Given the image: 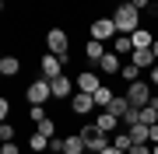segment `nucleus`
I'll return each mask as SVG.
<instances>
[{
	"label": "nucleus",
	"instance_id": "f257e3e1",
	"mask_svg": "<svg viewBox=\"0 0 158 154\" xmlns=\"http://www.w3.org/2000/svg\"><path fill=\"white\" fill-rule=\"evenodd\" d=\"M113 21H116V32H119V35H134L137 28H141V11L130 4V0H119Z\"/></svg>",
	"mask_w": 158,
	"mask_h": 154
},
{
	"label": "nucleus",
	"instance_id": "f03ea898",
	"mask_svg": "<svg viewBox=\"0 0 158 154\" xmlns=\"http://www.w3.org/2000/svg\"><path fill=\"white\" fill-rule=\"evenodd\" d=\"M25 98H28V105H46L53 98V88H49V77H35L28 84V91H25Z\"/></svg>",
	"mask_w": 158,
	"mask_h": 154
},
{
	"label": "nucleus",
	"instance_id": "7ed1b4c3",
	"mask_svg": "<svg viewBox=\"0 0 158 154\" xmlns=\"http://www.w3.org/2000/svg\"><path fill=\"white\" fill-rule=\"evenodd\" d=\"M77 133L85 137V144H88V151H91V154H102L109 144H113L106 133H102V130H95V123H91V126H85V130H77Z\"/></svg>",
	"mask_w": 158,
	"mask_h": 154
},
{
	"label": "nucleus",
	"instance_id": "20e7f679",
	"mask_svg": "<svg viewBox=\"0 0 158 154\" xmlns=\"http://www.w3.org/2000/svg\"><path fill=\"white\" fill-rule=\"evenodd\" d=\"M67 46H70V39H67V32H63V28H49V32H46V49H49V53L70 60V56H67Z\"/></svg>",
	"mask_w": 158,
	"mask_h": 154
},
{
	"label": "nucleus",
	"instance_id": "39448f33",
	"mask_svg": "<svg viewBox=\"0 0 158 154\" xmlns=\"http://www.w3.org/2000/svg\"><path fill=\"white\" fill-rule=\"evenodd\" d=\"M151 81H134V84H127V98H130V105H137V109H144L148 102H151Z\"/></svg>",
	"mask_w": 158,
	"mask_h": 154
},
{
	"label": "nucleus",
	"instance_id": "423d86ee",
	"mask_svg": "<svg viewBox=\"0 0 158 154\" xmlns=\"http://www.w3.org/2000/svg\"><path fill=\"white\" fill-rule=\"evenodd\" d=\"M63 67H67V60L56 56V53H46V56L39 60V74H42V77H49V81H53V77H60V74H63Z\"/></svg>",
	"mask_w": 158,
	"mask_h": 154
},
{
	"label": "nucleus",
	"instance_id": "0eeeda50",
	"mask_svg": "<svg viewBox=\"0 0 158 154\" xmlns=\"http://www.w3.org/2000/svg\"><path fill=\"white\" fill-rule=\"evenodd\" d=\"M113 35H119L113 18H95V21H91V39H98V42H109Z\"/></svg>",
	"mask_w": 158,
	"mask_h": 154
},
{
	"label": "nucleus",
	"instance_id": "6e6552de",
	"mask_svg": "<svg viewBox=\"0 0 158 154\" xmlns=\"http://www.w3.org/2000/svg\"><path fill=\"white\" fill-rule=\"evenodd\" d=\"M98 70H102V74H106V77H113V74H119V70H123V56L109 49L106 56H102V63H98Z\"/></svg>",
	"mask_w": 158,
	"mask_h": 154
},
{
	"label": "nucleus",
	"instance_id": "1a4fd4ad",
	"mask_svg": "<svg viewBox=\"0 0 158 154\" xmlns=\"http://www.w3.org/2000/svg\"><path fill=\"white\" fill-rule=\"evenodd\" d=\"M70 109H74V112H77V116H88L91 109H98V105H95V98H91L88 91H77V95L70 98Z\"/></svg>",
	"mask_w": 158,
	"mask_h": 154
},
{
	"label": "nucleus",
	"instance_id": "9d476101",
	"mask_svg": "<svg viewBox=\"0 0 158 154\" xmlns=\"http://www.w3.org/2000/svg\"><path fill=\"white\" fill-rule=\"evenodd\" d=\"M95 130H102V133H113V130H119V116H113V112H102L95 116Z\"/></svg>",
	"mask_w": 158,
	"mask_h": 154
},
{
	"label": "nucleus",
	"instance_id": "9b49d317",
	"mask_svg": "<svg viewBox=\"0 0 158 154\" xmlns=\"http://www.w3.org/2000/svg\"><path fill=\"white\" fill-rule=\"evenodd\" d=\"M130 63H137L141 70H151L158 60H155V53H151V49H134V53H130Z\"/></svg>",
	"mask_w": 158,
	"mask_h": 154
},
{
	"label": "nucleus",
	"instance_id": "f8f14e48",
	"mask_svg": "<svg viewBox=\"0 0 158 154\" xmlns=\"http://www.w3.org/2000/svg\"><path fill=\"white\" fill-rule=\"evenodd\" d=\"M77 88H81V91H88V95H95L98 88H102V77L91 74V70H88V74H77Z\"/></svg>",
	"mask_w": 158,
	"mask_h": 154
},
{
	"label": "nucleus",
	"instance_id": "ddd939ff",
	"mask_svg": "<svg viewBox=\"0 0 158 154\" xmlns=\"http://www.w3.org/2000/svg\"><path fill=\"white\" fill-rule=\"evenodd\" d=\"M49 88H53V98H70V77H53L49 81Z\"/></svg>",
	"mask_w": 158,
	"mask_h": 154
},
{
	"label": "nucleus",
	"instance_id": "4468645a",
	"mask_svg": "<svg viewBox=\"0 0 158 154\" xmlns=\"http://www.w3.org/2000/svg\"><path fill=\"white\" fill-rule=\"evenodd\" d=\"M106 53H109V49L102 46L98 39H88V46H85V56H88L91 63H102V56H106Z\"/></svg>",
	"mask_w": 158,
	"mask_h": 154
},
{
	"label": "nucleus",
	"instance_id": "2eb2a0df",
	"mask_svg": "<svg viewBox=\"0 0 158 154\" xmlns=\"http://www.w3.org/2000/svg\"><path fill=\"white\" fill-rule=\"evenodd\" d=\"M130 39H134V49H151V46H155V35L148 32V28H137Z\"/></svg>",
	"mask_w": 158,
	"mask_h": 154
},
{
	"label": "nucleus",
	"instance_id": "dca6fc26",
	"mask_svg": "<svg viewBox=\"0 0 158 154\" xmlns=\"http://www.w3.org/2000/svg\"><path fill=\"white\" fill-rule=\"evenodd\" d=\"M18 70H21V60H18V56H4V60H0V74H4V77H14Z\"/></svg>",
	"mask_w": 158,
	"mask_h": 154
},
{
	"label": "nucleus",
	"instance_id": "f3484780",
	"mask_svg": "<svg viewBox=\"0 0 158 154\" xmlns=\"http://www.w3.org/2000/svg\"><path fill=\"white\" fill-rule=\"evenodd\" d=\"M113 53H119V56H130V53H134V39H130V35H116Z\"/></svg>",
	"mask_w": 158,
	"mask_h": 154
},
{
	"label": "nucleus",
	"instance_id": "a211bd4d",
	"mask_svg": "<svg viewBox=\"0 0 158 154\" xmlns=\"http://www.w3.org/2000/svg\"><path fill=\"white\" fill-rule=\"evenodd\" d=\"M127 109H130V98H127V95H116L113 102H109L106 112H113V116H119V119H123V112H127Z\"/></svg>",
	"mask_w": 158,
	"mask_h": 154
},
{
	"label": "nucleus",
	"instance_id": "6ab92c4d",
	"mask_svg": "<svg viewBox=\"0 0 158 154\" xmlns=\"http://www.w3.org/2000/svg\"><path fill=\"white\" fill-rule=\"evenodd\" d=\"M91 98H95V105H98V109H109V102L116 98V91H113V88H106V84H102V88H98V91L91 95Z\"/></svg>",
	"mask_w": 158,
	"mask_h": 154
},
{
	"label": "nucleus",
	"instance_id": "aec40b11",
	"mask_svg": "<svg viewBox=\"0 0 158 154\" xmlns=\"http://www.w3.org/2000/svg\"><path fill=\"white\" fill-rule=\"evenodd\" d=\"M141 74H144V70L137 67V63H123V70H119V77H123L127 84H134V81H141Z\"/></svg>",
	"mask_w": 158,
	"mask_h": 154
},
{
	"label": "nucleus",
	"instance_id": "412c9836",
	"mask_svg": "<svg viewBox=\"0 0 158 154\" xmlns=\"http://www.w3.org/2000/svg\"><path fill=\"white\" fill-rule=\"evenodd\" d=\"M119 123H123L127 130H130V126H137V123H141V109H137V105H130L127 112H123V119H119Z\"/></svg>",
	"mask_w": 158,
	"mask_h": 154
},
{
	"label": "nucleus",
	"instance_id": "4be33fe9",
	"mask_svg": "<svg viewBox=\"0 0 158 154\" xmlns=\"http://www.w3.org/2000/svg\"><path fill=\"white\" fill-rule=\"evenodd\" d=\"M130 137H134V144H151V140H148V126H144V123L130 126Z\"/></svg>",
	"mask_w": 158,
	"mask_h": 154
},
{
	"label": "nucleus",
	"instance_id": "5701e85b",
	"mask_svg": "<svg viewBox=\"0 0 158 154\" xmlns=\"http://www.w3.org/2000/svg\"><path fill=\"white\" fill-rule=\"evenodd\" d=\"M28 144H32V151H39V154H42V151H49V137H42L39 130L32 133V140H28Z\"/></svg>",
	"mask_w": 158,
	"mask_h": 154
},
{
	"label": "nucleus",
	"instance_id": "b1692460",
	"mask_svg": "<svg viewBox=\"0 0 158 154\" xmlns=\"http://www.w3.org/2000/svg\"><path fill=\"white\" fill-rule=\"evenodd\" d=\"M35 126H39V133H42V137H49V140H53V137H56V123H53V119H49V116H46V119H42V123H35Z\"/></svg>",
	"mask_w": 158,
	"mask_h": 154
},
{
	"label": "nucleus",
	"instance_id": "393cba45",
	"mask_svg": "<svg viewBox=\"0 0 158 154\" xmlns=\"http://www.w3.org/2000/svg\"><path fill=\"white\" fill-rule=\"evenodd\" d=\"M113 144H116L119 151H130V147H134V137H130V130H127V133H116V137H113Z\"/></svg>",
	"mask_w": 158,
	"mask_h": 154
},
{
	"label": "nucleus",
	"instance_id": "a878e982",
	"mask_svg": "<svg viewBox=\"0 0 158 154\" xmlns=\"http://www.w3.org/2000/svg\"><path fill=\"white\" fill-rule=\"evenodd\" d=\"M28 119H32V123H42V119H46V109H42V105H32V109H28Z\"/></svg>",
	"mask_w": 158,
	"mask_h": 154
},
{
	"label": "nucleus",
	"instance_id": "bb28decb",
	"mask_svg": "<svg viewBox=\"0 0 158 154\" xmlns=\"http://www.w3.org/2000/svg\"><path fill=\"white\" fill-rule=\"evenodd\" d=\"M0 140H14V126L4 119V126H0Z\"/></svg>",
	"mask_w": 158,
	"mask_h": 154
},
{
	"label": "nucleus",
	"instance_id": "cd10ccee",
	"mask_svg": "<svg viewBox=\"0 0 158 154\" xmlns=\"http://www.w3.org/2000/svg\"><path fill=\"white\" fill-rule=\"evenodd\" d=\"M127 154H155V151H151V144H134Z\"/></svg>",
	"mask_w": 158,
	"mask_h": 154
},
{
	"label": "nucleus",
	"instance_id": "c85d7f7f",
	"mask_svg": "<svg viewBox=\"0 0 158 154\" xmlns=\"http://www.w3.org/2000/svg\"><path fill=\"white\" fill-rule=\"evenodd\" d=\"M0 154H21V151H18V144H14V140H4V147H0Z\"/></svg>",
	"mask_w": 158,
	"mask_h": 154
},
{
	"label": "nucleus",
	"instance_id": "c756f323",
	"mask_svg": "<svg viewBox=\"0 0 158 154\" xmlns=\"http://www.w3.org/2000/svg\"><path fill=\"white\" fill-rule=\"evenodd\" d=\"M49 151H53V154H63V137H53V140H49Z\"/></svg>",
	"mask_w": 158,
	"mask_h": 154
},
{
	"label": "nucleus",
	"instance_id": "7c9ffc66",
	"mask_svg": "<svg viewBox=\"0 0 158 154\" xmlns=\"http://www.w3.org/2000/svg\"><path fill=\"white\" fill-rule=\"evenodd\" d=\"M148 140H151V144H158V123H151V126H148Z\"/></svg>",
	"mask_w": 158,
	"mask_h": 154
},
{
	"label": "nucleus",
	"instance_id": "2f4dec72",
	"mask_svg": "<svg viewBox=\"0 0 158 154\" xmlns=\"http://www.w3.org/2000/svg\"><path fill=\"white\" fill-rule=\"evenodd\" d=\"M7 112H11V102H7V98H0V119H7Z\"/></svg>",
	"mask_w": 158,
	"mask_h": 154
},
{
	"label": "nucleus",
	"instance_id": "473e14b6",
	"mask_svg": "<svg viewBox=\"0 0 158 154\" xmlns=\"http://www.w3.org/2000/svg\"><path fill=\"white\" fill-rule=\"evenodd\" d=\"M148 81H151V84L158 88V63H155V67H151V70H148Z\"/></svg>",
	"mask_w": 158,
	"mask_h": 154
},
{
	"label": "nucleus",
	"instance_id": "72a5a7b5",
	"mask_svg": "<svg viewBox=\"0 0 158 154\" xmlns=\"http://www.w3.org/2000/svg\"><path fill=\"white\" fill-rule=\"evenodd\" d=\"M130 4H134L137 11H144V7H151V0H130Z\"/></svg>",
	"mask_w": 158,
	"mask_h": 154
},
{
	"label": "nucleus",
	"instance_id": "f704fd0d",
	"mask_svg": "<svg viewBox=\"0 0 158 154\" xmlns=\"http://www.w3.org/2000/svg\"><path fill=\"white\" fill-rule=\"evenodd\" d=\"M102 154H127V151H119V147H116V144H109V147H106V151H102Z\"/></svg>",
	"mask_w": 158,
	"mask_h": 154
},
{
	"label": "nucleus",
	"instance_id": "c9c22d12",
	"mask_svg": "<svg viewBox=\"0 0 158 154\" xmlns=\"http://www.w3.org/2000/svg\"><path fill=\"white\" fill-rule=\"evenodd\" d=\"M151 53H155V60H158V39H155V46H151Z\"/></svg>",
	"mask_w": 158,
	"mask_h": 154
},
{
	"label": "nucleus",
	"instance_id": "e433bc0d",
	"mask_svg": "<svg viewBox=\"0 0 158 154\" xmlns=\"http://www.w3.org/2000/svg\"><path fill=\"white\" fill-rule=\"evenodd\" d=\"M151 151H155V154H158V144H151Z\"/></svg>",
	"mask_w": 158,
	"mask_h": 154
}]
</instances>
